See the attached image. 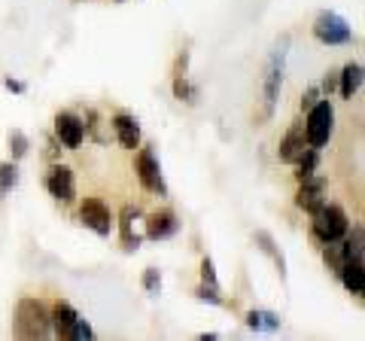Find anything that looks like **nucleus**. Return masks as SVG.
I'll return each mask as SVG.
<instances>
[{
  "instance_id": "obj_7",
  "label": "nucleus",
  "mask_w": 365,
  "mask_h": 341,
  "mask_svg": "<svg viewBox=\"0 0 365 341\" xmlns=\"http://www.w3.org/2000/svg\"><path fill=\"white\" fill-rule=\"evenodd\" d=\"M137 174H140V183L150 192H158V195H165L168 192L165 180H162V165H158L153 146H143V150L137 153Z\"/></svg>"
},
{
  "instance_id": "obj_26",
  "label": "nucleus",
  "mask_w": 365,
  "mask_h": 341,
  "mask_svg": "<svg viewBox=\"0 0 365 341\" xmlns=\"http://www.w3.org/2000/svg\"><path fill=\"white\" fill-rule=\"evenodd\" d=\"M201 278H204V283H216V268H213L210 259H204L201 263Z\"/></svg>"
},
{
  "instance_id": "obj_20",
  "label": "nucleus",
  "mask_w": 365,
  "mask_h": 341,
  "mask_svg": "<svg viewBox=\"0 0 365 341\" xmlns=\"http://www.w3.org/2000/svg\"><path fill=\"white\" fill-rule=\"evenodd\" d=\"M247 323L253 329H277L280 326V317L277 314H268V311H250L247 314Z\"/></svg>"
},
{
  "instance_id": "obj_14",
  "label": "nucleus",
  "mask_w": 365,
  "mask_h": 341,
  "mask_svg": "<svg viewBox=\"0 0 365 341\" xmlns=\"http://www.w3.org/2000/svg\"><path fill=\"white\" fill-rule=\"evenodd\" d=\"M280 83H283V52H277L268 64V73H265V116L271 113L274 101L280 95Z\"/></svg>"
},
{
  "instance_id": "obj_12",
  "label": "nucleus",
  "mask_w": 365,
  "mask_h": 341,
  "mask_svg": "<svg viewBox=\"0 0 365 341\" xmlns=\"http://www.w3.org/2000/svg\"><path fill=\"white\" fill-rule=\"evenodd\" d=\"M177 229H180V223H177V213L174 210H158V213H153V217L146 220V238H153V241L170 238Z\"/></svg>"
},
{
  "instance_id": "obj_23",
  "label": "nucleus",
  "mask_w": 365,
  "mask_h": 341,
  "mask_svg": "<svg viewBox=\"0 0 365 341\" xmlns=\"http://www.w3.org/2000/svg\"><path fill=\"white\" fill-rule=\"evenodd\" d=\"M198 299L213 302V305H222V299H220V287H216V283H201V287H198Z\"/></svg>"
},
{
  "instance_id": "obj_25",
  "label": "nucleus",
  "mask_w": 365,
  "mask_h": 341,
  "mask_svg": "<svg viewBox=\"0 0 365 341\" xmlns=\"http://www.w3.org/2000/svg\"><path fill=\"white\" fill-rule=\"evenodd\" d=\"M317 101H319V86H314V88H307V92H304V98H302V110H311Z\"/></svg>"
},
{
  "instance_id": "obj_1",
  "label": "nucleus",
  "mask_w": 365,
  "mask_h": 341,
  "mask_svg": "<svg viewBox=\"0 0 365 341\" xmlns=\"http://www.w3.org/2000/svg\"><path fill=\"white\" fill-rule=\"evenodd\" d=\"M16 332L21 338H46L52 332V317L46 314L43 302L21 299L16 308Z\"/></svg>"
},
{
  "instance_id": "obj_22",
  "label": "nucleus",
  "mask_w": 365,
  "mask_h": 341,
  "mask_svg": "<svg viewBox=\"0 0 365 341\" xmlns=\"http://www.w3.org/2000/svg\"><path fill=\"white\" fill-rule=\"evenodd\" d=\"M9 150H13V158L19 162L21 156L28 153V138L21 131H9Z\"/></svg>"
},
{
  "instance_id": "obj_8",
  "label": "nucleus",
  "mask_w": 365,
  "mask_h": 341,
  "mask_svg": "<svg viewBox=\"0 0 365 341\" xmlns=\"http://www.w3.org/2000/svg\"><path fill=\"white\" fill-rule=\"evenodd\" d=\"M46 189L52 192L61 204H71L76 198V186H73V170L64 165H52V170L46 174Z\"/></svg>"
},
{
  "instance_id": "obj_15",
  "label": "nucleus",
  "mask_w": 365,
  "mask_h": 341,
  "mask_svg": "<svg viewBox=\"0 0 365 341\" xmlns=\"http://www.w3.org/2000/svg\"><path fill=\"white\" fill-rule=\"evenodd\" d=\"M338 278L344 280V287L353 292V295H362L365 292V268H362V259H350V263L341 265Z\"/></svg>"
},
{
  "instance_id": "obj_19",
  "label": "nucleus",
  "mask_w": 365,
  "mask_h": 341,
  "mask_svg": "<svg viewBox=\"0 0 365 341\" xmlns=\"http://www.w3.org/2000/svg\"><path fill=\"white\" fill-rule=\"evenodd\" d=\"M317 162H319V153H317V146H307L304 156L299 158V180H307V177H314L317 174Z\"/></svg>"
},
{
  "instance_id": "obj_10",
  "label": "nucleus",
  "mask_w": 365,
  "mask_h": 341,
  "mask_svg": "<svg viewBox=\"0 0 365 341\" xmlns=\"http://www.w3.org/2000/svg\"><path fill=\"white\" fill-rule=\"evenodd\" d=\"M307 134H304V125H292V128L287 131V138L280 141V150H277V156H280V162H289V165H295L299 158L304 156V150H307Z\"/></svg>"
},
{
  "instance_id": "obj_2",
  "label": "nucleus",
  "mask_w": 365,
  "mask_h": 341,
  "mask_svg": "<svg viewBox=\"0 0 365 341\" xmlns=\"http://www.w3.org/2000/svg\"><path fill=\"white\" fill-rule=\"evenodd\" d=\"M314 217V235L319 238L323 244H329V241H338V238H344L347 235V225H350V220H347V213L338 208V204H319V208L311 213Z\"/></svg>"
},
{
  "instance_id": "obj_4",
  "label": "nucleus",
  "mask_w": 365,
  "mask_h": 341,
  "mask_svg": "<svg viewBox=\"0 0 365 341\" xmlns=\"http://www.w3.org/2000/svg\"><path fill=\"white\" fill-rule=\"evenodd\" d=\"M52 329L61 338H91V326L67 302H58L52 308Z\"/></svg>"
},
{
  "instance_id": "obj_13",
  "label": "nucleus",
  "mask_w": 365,
  "mask_h": 341,
  "mask_svg": "<svg viewBox=\"0 0 365 341\" xmlns=\"http://www.w3.org/2000/svg\"><path fill=\"white\" fill-rule=\"evenodd\" d=\"M113 131H116V138L125 150H137V146H140V125H137V119L128 116V113H119V116L113 119Z\"/></svg>"
},
{
  "instance_id": "obj_27",
  "label": "nucleus",
  "mask_w": 365,
  "mask_h": 341,
  "mask_svg": "<svg viewBox=\"0 0 365 341\" xmlns=\"http://www.w3.org/2000/svg\"><path fill=\"white\" fill-rule=\"evenodd\" d=\"M335 88H338V73H326L323 86H319V92H335Z\"/></svg>"
},
{
  "instance_id": "obj_18",
  "label": "nucleus",
  "mask_w": 365,
  "mask_h": 341,
  "mask_svg": "<svg viewBox=\"0 0 365 341\" xmlns=\"http://www.w3.org/2000/svg\"><path fill=\"white\" fill-rule=\"evenodd\" d=\"M134 217H137V210H131V208H125V210H122L119 229H122V244H125V250H134L137 244H140V238L131 232V220H134Z\"/></svg>"
},
{
  "instance_id": "obj_3",
  "label": "nucleus",
  "mask_w": 365,
  "mask_h": 341,
  "mask_svg": "<svg viewBox=\"0 0 365 341\" xmlns=\"http://www.w3.org/2000/svg\"><path fill=\"white\" fill-rule=\"evenodd\" d=\"M332 128H335V107L332 101H317V104L307 110V125H304V134H307V143L311 146H323L332 138Z\"/></svg>"
},
{
  "instance_id": "obj_5",
  "label": "nucleus",
  "mask_w": 365,
  "mask_h": 341,
  "mask_svg": "<svg viewBox=\"0 0 365 341\" xmlns=\"http://www.w3.org/2000/svg\"><path fill=\"white\" fill-rule=\"evenodd\" d=\"M314 37L326 46H341V43H350V25L335 13H319L314 21Z\"/></svg>"
},
{
  "instance_id": "obj_21",
  "label": "nucleus",
  "mask_w": 365,
  "mask_h": 341,
  "mask_svg": "<svg viewBox=\"0 0 365 341\" xmlns=\"http://www.w3.org/2000/svg\"><path fill=\"white\" fill-rule=\"evenodd\" d=\"M19 183V168L16 162H0V192H9Z\"/></svg>"
},
{
  "instance_id": "obj_11",
  "label": "nucleus",
  "mask_w": 365,
  "mask_h": 341,
  "mask_svg": "<svg viewBox=\"0 0 365 341\" xmlns=\"http://www.w3.org/2000/svg\"><path fill=\"white\" fill-rule=\"evenodd\" d=\"M323 192H326V180H319V177L314 174V177L302 180V189H299V195H295V204H299L302 210L314 213L319 204H323Z\"/></svg>"
},
{
  "instance_id": "obj_9",
  "label": "nucleus",
  "mask_w": 365,
  "mask_h": 341,
  "mask_svg": "<svg viewBox=\"0 0 365 341\" xmlns=\"http://www.w3.org/2000/svg\"><path fill=\"white\" fill-rule=\"evenodd\" d=\"M55 138H58L67 150H76L86 138V122L73 116V113H58V116H55Z\"/></svg>"
},
{
  "instance_id": "obj_28",
  "label": "nucleus",
  "mask_w": 365,
  "mask_h": 341,
  "mask_svg": "<svg viewBox=\"0 0 365 341\" xmlns=\"http://www.w3.org/2000/svg\"><path fill=\"white\" fill-rule=\"evenodd\" d=\"M6 88H13V92H25V86L16 83V79H6Z\"/></svg>"
},
{
  "instance_id": "obj_17",
  "label": "nucleus",
  "mask_w": 365,
  "mask_h": 341,
  "mask_svg": "<svg viewBox=\"0 0 365 341\" xmlns=\"http://www.w3.org/2000/svg\"><path fill=\"white\" fill-rule=\"evenodd\" d=\"M256 241L262 244V250H265V253L274 259V265H277V271H280V278L283 275H287V263H283V253H280V250H277V244H274L271 241V235L268 232H256Z\"/></svg>"
},
{
  "instance_id": "obj_24",
  "label": "nucleus",
  "mask_w": 365,
  "mask_h": 341,
  "mask_svg": "<svg viewBox=\"0 0 365 341\" xmlns=\"http://www.w3.org/2000/svg\"><path fill=\"white\" fill-rule=\"evenodd\" d=\"M143 287H146V292H158V287H162V278H158V271H155V268H146Z\"/></svg>"
},
{
  "instance_id": "obj_29",
  "label": "nucleus",
  "mask_w": 365,
  "mask_h": 341,
  "mask_svg": "<svg viewBox=\"0 0 365 341\" xmlns=\"http://www.w3.org/2000/svg\"><path fill=\"white\" fill-rule=\"evenodd\" d=\"M46 158H58V150H55V141L46 146Z\"/></svg>"
},
{
  "instance_id": "obj_16",
  "label": "nucleus",
  "mask_w": 365,
  "mask_h": 341,
  "mask_svg": "<svg viewBox=\"0 0 365 341\" xmlns=\"http://www.w3.org/2000/svg\"><path fill=\"white\" fill-rule=\"evenodd\" d=\"M338 86H341V95L344 98L356 95L359 86H362V64H347L344 71H341V76H338Z\"/></svg>"
},
{
  "instance_id": "obj_6",
  "label": "nucleus",
  "mask_w": 365,
  "mask_h": 341,
  "mask_svg": "<svg viewBox=\"0 0 365 341\" xmlns=\"http://www.w3.org/2000/svg\"><path fill=\"white\" fill-rule=\"evenodd\" d=\"M79 217H83V223L88 225L91 232H98L101 238H107L110 232H113V213H110V208L101 198H86L83 201V208H79Z\"/></svg>"
}]
</instances>
